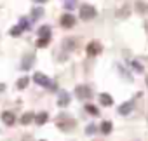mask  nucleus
Here are the masks:
<instances>
[{"mask_svg": "<svg viewBox=\"0 0 148 141\" xmlns=\"http://www.w3.org/2000/svg\"><path fill=\"white\" fill-rule=\"evenodd\" d=\"M75 94H77V98H79V99H87V98H91L92 91H91L87 86H77Z\"/></svg>", "mask_w": 148, "mask_h": 141, "instance_id": "nucleus-3", "label": "nucleus"}, {"mask_svg": "<svg viewBox=\"0 0 148 141\" xmlns=\"http://www.w3.org/2000/svg\"><path fill=\"white\" fill-rule=\"evenodd\" d=\"M40 141H45V139H40Z\"/></svg>", "mask_w": 148, "mask_h": 141, "instance_id": "nucleus-28", "label": "nucleus"}, {"mask_svg": "<svg viewBox=\"0 0 148 141\" xmlns=\"http://www.w3.org/2000/svg\"><path fill=\"white\" fill-rule=\"evenodd\" d=\"M112 127H113L112 122H110V120H105V122L101 124V132H103V134H110V132H112Z\"/></svg>", "mask_w": 148, "mask_h": 141, "instance_id": "nucleus-16", "label": "nucleus"}, {"mask_svg": "<svg viewBox=\"0 0 148 141\" xmlns=\"http://www.w3.org/2000/svg\"><path fill=\"white\" fill-rule=\"evenodd\" d=\"M33 59H35V56H33V54L25 56V57H23V63H21V70H30V68H32V64H33Z\"/></svg>", "mask_w": 148, "mask_h": 141, "instance_id": "nucleus-9", "label": "nucleus"}, {"mask_svg": "<svg viewBox=\"0 0 148 141\" xmlns=\"http://www.w3.org/2000/svg\"><path fill=\"white\" fill-rule=\"evenodd\" d=\"M26 86H28V77H23V79H19V80H18V84H16V87H18L19 91H21V89H25Z\"/></svg>", "mask_w": 148, "mask_h": 141, "instance_id": "nucleus-17", "label": "nucleus"}, {"mask_svg": "<svg viewBox=\"0 0 148 141\" xmlns=\"http://www.w3.org/2000/svg\"><path fill=\"white\" fill-rule=\"evenodd\" d=\"M47 118H49V115H47V112H42V113H38V115L35 117V120H37V124H38V125H42V124H45V122H47Z\"/></svg>", "mask_w": 148, "mask_h": 141, "instance_id": "nucleus-15", "label": "nucleus"}, {"mask_svg": "<svg viewBox=\"0 0 148 141\" xmlns=\"http://www.w3.org/2000/svg\"><path fill=\"white\" fill-rule=\"evenodd\" d=\"M70 105V94L66 92V91H63V92H59V99H58V106H61V108H64V106H68Z\"/></svg>", "mask_w": 148, "mask_h": 141, "instance_id": "nucleus-7", "label": "nucleus"}, {"mask_svg": "<svg viewBox=\"0 0 148 141\" xmlns=\"http://www.w3.org/2000/svg\"><path fill=\"white\" fill-rule=\"evenodd\" d=\"M9 33H11L12 37H19V35L23 33V28H21V26L18 25V26H14V28H11V31H9Z\"/></svg>", "mask_w": 148, "mask_h": 141, "instance_id": "nucleus-18", "label": "nucleus"}, {"mask_svg": "<svg viewBox=\"0 0 148 141\" xmlns=\"http://www.w3.org/2000/svg\"><path fill=\"white\" fill-rule=\"evenodd\" d=\"M99 103L103 105V106H112L113 105V98L110 96V94H99Z\"/></svg>", "mask_w": 148, "mask_h": 141, "instance_id": "nucleus-10", "label": "nucleus"}, {"mask_svg": "<svg viewBox=\"0 0 148 141\" xmlns=\"http://www.w3.org/2000/svg\"><path fill=\"white\" fill-rule=\"evenodd\" d=\"M63 5L66 9H73V7H75V0H63Z\"/></svg>", "mask_w": 148, "mask_h": 141, "instance_id": "nucleus-21", "label": "nucleus"}, {"mask_svg": "<svg viewBox=\"0 0 148 141\" xmlns=\"http://www.w3.org/2000/svg\"><path fill=\"white\" fill-rule=\"evenodd\" d=\"M73 25H75V18H73L71 14L61 16V26H63V28H71Z\"/></svg>", "mask_w": 148, "mask_h": 141, "instance_id": "nucleus-4", "label": "nucleus"}, {"mask_svg": "<svg viewBox=\"0 0 148 141\" xmlns=\"http://www.w3.org/2000/svg\"><path fill=\"white\" fill-rule=\"evenodd\" d=\"M49 44V40L47 38H38V42H37V47H45Z\"/></svg>", "mask_w": 148, "mask_h": 141, "instance_id": "nucleus-23", "label": "nucleus"}, {"mask_svg": "<svg viewBox=\"0 0 148 141\" xmlns=\"http://www.w3.org/2000/svg\"><path fill=\"white\" fill-rule=\"evenodd\" d=\"M80 18H82L84 21H89V19L96 18V9H94L92 5H89V4L80 5Z\"/></svg>", "mask_w": 148, "mask_h": 141, "instance_id": "nucleus-1", "label": "nucleus"}, {"mask_svg": "<svg viewBox=\"0 0 148 141\" xmlns=\"http://www.w3.org/2000/svg\"><path fill=\"white\" fill-rule=\"evenodd\" d=\"M2 120H4V124H7V125H12V124L16 122V118H14V115H12L11 112H4V113H2Z\"/></svg>", "mask_w": 148, "mask_h": 141, "instance_id": "nucleus-12", "label": "nucleus"}, {"mask_svg": "<svg viewBox=\"0 0 148 141\" xmlns=\"http://www.w3.org/2000/svg\"><path fill=\"white\" fill-rule=\"evenodd\" d=\"M94 132H96V125H94V124H89V125L86 127V134L91 136V134H94Z\"/></svg>", "mask_w": 148, "mask_h": 141, "instance_id": "nucleus-20", "label": "nucleus"}, {"mask_svg": "<svg viewBox=\"0 0 148 141\" xmlns=\"http://www.w3.org/2000/svg\"><path fill=\"white\" fill-rule=\"evenodd\" d=\"M146 86H148V77H146Z\"/></svg>", "mask_w": 148, "mask_h": 141, "instance_id": "nucleus-27", "label": "nucleus"}, {"mask_svg": "<svg viewBox=\"0 0 148 141\" xmlns=\"http://www.w3.org/2000/svg\"><path fill=\"white\" fill-rule=\"evenodd\" d=\"M132 108H134V103H132V101H127V103H124V105L119 106V113H120V115H129Z\"/></svg>", "mask_w": 148, "mask_h": 141, "instance_id": "nucleus-8", "label": "nucleus"}, {"mask_svg": "<svg viewBox=\"0 0 148 141\" xmlns=\"http://www.w3.org/2000/svg\"><path fill=\"white\" fill-rule=\"evenodd\" d=\"M146 30H148V28H146Z\"/></svg>", "mask_w": 148, "mask_h": 141, "instance_id": "nucleus-29", "label": "nucleus"}, {"mask_svg": "<svg viewBox=\"0 0 148 141\" xmlns=\"http://www.w3.org/2000/svg\"><path fill=\"white\" fill-rule=\"evenodd\" d=\"M33 120H35V115H33L32 112H26V113L21 117V124H23V125H28V124L33 122Z\"/></svg>", "mask_w": 148, "mask_h": 141, "instance_id": "nucleus-13", "label": "nucleus"}, {"mask_svg": "<svg viewBox=\"0 0 148 141\" xmlns=\"http://www.w3.org/2000/svg\"><path fill=\"white\" fill-rule=\"evenodd\" d=\"M37 2H45V0H37Z\"/></svg>", "mask_w": 148, "mask_h": 141, "instance_id": "nucleus-26", "label": "nucleus"}, {"mask_svg": "<svg viewBox=\"0 0 148 141\" xmlns=\"http://www.w3.org/2000/svg\"><path fill=\"white\" fill-rule=\"evenodd\" d=\"M75 45H77L75 38H66V40L63 42V47H66L68 51H73V49H75Z\"/></svg>", "mask_w": 148, "mask_h": 141, "instance_id": "nucleus-14", "label": "nucleus"}, {"mask_svg": "<svg viewBox=\"0 0 148 141\" xmlns=\"http://www.w3.org/2000/svg\"><path fill=\"white\" fill-rule=\"evenodd\" d=\"M73 125H75V122H73V120H66V122L58 120V127H59V129H63V131H71V129H73Z\"/></svg>", "mask_w": 148, "mask_h": 141, "instance_id": "nucleus-11", "label": "nucleus"}, {"mask_svg": "<svg viewBox=\"0 0 148 141\" xmlns=\"http://www.w3.org/2000/svg\"><path fill=\"white\" fill-rule=\"evenodd\" d=\"M131 64H132V68H136V72H143V68H141V64L138 61H132Z\"/></svg>", "mask_w": 148, "mask_h": 141, "instance_id": "nucleus-24", "label": "nucleus"}, {"mask_svg": "<svg viewBox=\"0 0 148 141\" xmlns=\"http://www.w3.org/2000/svg\"><path fill=\"white\" fill-rule=\"evenodd\" d=\"M51 26L49 25H44V26H40L38 30H37V33H38V37L40 38H47V40H51Z\"/></svg>", "mask_w": 148, "mask_h": 141, "instance_id": "nucleus-5", "label": "nucleus"}, {"mask_svg": "<svg viewBox=\"0 0 148 141\" xmlns=\"http://www.w3.org/2000/svg\"><path fill=\"white\" fill-rule=\"evenodd\" d=\"M44 14V9L42 7H35L33 11H32V18H40Z\"/></svg>", "mask_w": 148, "mask_h": 141, "instance_id": "nucleus-19", "label": "nucleus"}, {"mask_svg": "<svg viewBox=\"0 0 148 141\" xmlns=\"http://www.w3.org/2000/svg\"><path fill=\"white\" fill-rule=\"evenodd\" d=\"M101 52V45L98 44V42H89L87 44V54L89 56H96V54H99Z\"/></svg>", "mask_w": 148, "mask_h": 141, "instance_id": "nucleus-6", "label": "nucleus"}, {"mask_svg": "<svg viewBox=\"0 0 148 141\" xmlns=\"http://www.w3.org/2000/svg\"><path fill=\"white\" fill-rule=\"evenodd\" d=\"M86 110L89 112V113H92V115H98L99 112H98V108L96 106H92V105H86Z\"/></svg>", "mask_w": 148, "mask_h": 141, "instance_id": "nucleus-22", "label": "nucleus"}, {"mask_svg": "<svg viewBox=\"0 0 148 141\" xmlns=\"http://www.w3.org/2000/svg\"><path fill=\"white\" fill-rule=\"evenodd\" d=\"M19 26H21L23 30H26V28H28V23H26V19H25V18L21 19V23H19Z\"/></svg>", "mask_w": 148, "mask_h": 141, "instance_id": "nucleus-25", "label": "nucleus"}, {"mask_svg": "<svg viewBox=\"0 0 148 141\" xmlns=\"http://www.w3.org/2000/svg\"><path fill=\"white\" fill-rule=\"evenodd\" d=\"M33 80H35V84H38V86H42V87H51V80H49V77L47 75H44L42 72H37L35 75H33Z\"/></svg>", "mask_w": 148, "mask_h": 141, "instance_id": "nucleus-2", "label": "nucleus"}]
</instances>
